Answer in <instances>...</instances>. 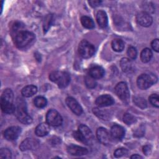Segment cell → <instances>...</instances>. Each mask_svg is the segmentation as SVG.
<instances>
[{
    "instance_id": "32",
    "label": "cell",
    "mask_w": 159,
    "mask_h": 159,
    "mask_svg": "<svg viewBox=\"0 0 159 159\" xmlns=\"http://www.w3.org/2000/svg\"><path fill=\"white\" fill-rule=\"evenodd\" d=\"M149 101L151 104L156 107H159V101H158V96L157 94H152L149 97Z\"/></svg>"
},
{
    "instance_id": "11",
    "label": "cell",
    "mask_w": 159,
    "mask_h": 159,
    "mask_svg": "<svg viewBox=\"0 0 159 159\" xmlns=\"http://www.w3.org/2000/svg\"><path fill=\"white\" fill-rule=\"evenodd\" d=\"M66 103L71 111L78 116H80L83 112V109L78 102L72 97H68L66 99Z\"/></svg>"
},
{
    "instance_id": "18",
    "label": "cell",
    "mask_w": 159,
    "mask_h": 159,
    "mask_svg": "<svg viewBox=\"0 0 159 159\" xmlns=\"http://www.w3.org/2000/svg\"><path fill=\"white\" fill-rule=\"evenodd\" d=\"M96 20L98 25L102 28L107 27L108 24V19L107 14L104 11H99L96 14Z\"/></svg>"
},
{
    "instance_id": "31",
    "label": "cell",
    "mask_w": 159,
    "mask_h": 159,
    "mask_svg": "<svg viewBox=\"0 0 159 159\" xmlns=\"http://www.w3.org/2000/svg\"><path fill=\"white\" fill-rule=\"evenodd\" d=\"M127 54L128 55V57L132 60H134L136 58L137 55V51L136 50V48L132 46L129 47L127 48Z\"/></svg>"
},
{
    "instance_id": "34",
    "label": "cell",
    "mask_w": 159,
    "mask_h": 159,
    "mask_svg": "<svg viewBox=\"0 0 159 159\" xmlns=\"http://www.w3.org/2000/svg\"><path fill=\"white\" fill-rule=\"evenodd\" d=\"M0 157L2 158H11V151L7 148H1L0 150Z\"/></svg>"
},
{
    "instance_id": "13",
    "label": "cell",
    "mask_w": 159,
    "mask_h": 159,
    "mask_svg": "<svg viewBox=\"0 0 159 159\" xmlns=\"http://www.w3.org/2000/svg\"><path fill=\"white\" fill-rule=\"evenodd\" d=\"M79 132L83 138L86 144L88 145L89 143L93 139V135L90 129L84 124H81L78 127Z\"/></svg>"
},
{
    "instance_id": "33",
    "label": "cell",
    "mask_w": 159,
    "mask_h": 159,
    "mask_svg": "<svg viewBox=\"0 0 159 159\" xmlns=\"http://www.w3.org/2000/svg\"><path fill=\"white\" fill-rule=\"evenodd\" d=\"M127 153V150L124 148H117L115 150V152H114V155L115 157L116 158H119V157H121L124 155H125Z\"/></svg>"
},
{
    "instance_id": "35",
    "label": "cell",
    "mask_w": 159,
    "mask_h": 159,
    "mask_svg": "<svg viewBox=\"0 0 159 159\" xmlns=\"http://www.w3.org/2000/svg\"><path fill=\"white\" fill-rule=\"evenodd\" d=\"M151 46L152 48L157 52H158L159 51V40L158 39H154L152 40L151 43Z\"/></svg>"
},
{
    "instance_id": "36",
    "label": "cell",
    "mask_w": 159,
    "mask_h": 159,
    "mask_svg": "<svg viewBox=\"0 0 159 159\" xmlns=\"http://www.w3.org/2000/svg\"><path fill=\"white\" fill-rule=\"evenodd\" d=\"M152 151V147L150 145H145L143 147V152L146 155H150Z\"/></svg>"
},
{
    "instance_id": "38",
    "label": "cell",
    "mask_w": 159,
    "mask_h": 159,
    "mask_svg": "<svg viewBox=\"0 0 159 159\" xmlns=\"http://www.w3.org/2000/svg\"><path fill=\"white\" fill-rule=\"evenodd\" d=\"M130 158H142V157H141L140 155H137V154H135V155H133L130 157Z\"/></svg>"
},
{
    "instance_id": "10",
    "label": "cell",
    "mask_w": 159,
    "mask_h": 159,
    "mask_svg": "<svg viewBox=\"0 0 159 159\" xmlns=\"http://www.w3.org/2000/svg\"><path fill=\"white\" fill-rule=\"evenodd\" d=\"M21 133V128L19 126H12L6 129L4 132V137L7 140H14Z\"/></svg>"
},
{
    "instance_id": "27",
    "label": "cell",
    "mask_w": 159,
    "mask_h": 159,
    "mask_svg": "<svg viewBox=\"0 0 159 159\" xmlns=\"http://www.w3.org/2000/svg\"><path fill=\"white\" fill-rule=\"evenodd\" d=\"M34 104L37 107L43 108L46 106L47 104V99L43 96H37L34 99Z\"/></svg>"
},
{
    "instance_id": "6",
    "label": "cell",
    "mask_w": 159,
    "mask_h": 159,
    "mask_svg": "<svg viewBox=\"0 0 159 159\" xmlns=\"http://www.w3.org/2000/svg\"><path fill=\"white\" fill-rule=\"evenodd\" d=\"M157 78L156 76H151L147 74L140 75L137 80V84L140 89H147L149 88L153 83L157 82Z\"/></svg>"
},
{
    "instance_id": "17",
    "label": "cell",
    "mask_w": 159,
    "mask_h": 159,
    "mask_svg": "<svg viewBox=\"0 0 159 159\" xmlns=\"http://www.w3.org/2000/svg\"><path fill=\"white\" fill-rule=\"evenodd\" d=\"M37 145L38 142L36 140L32 139H26L20 143L19 148L22 151H26L34 149Z\"/></svg>"
},
{
    "instance_id": "21",
    "label": "cell",
    "mask_w": 159,
    "mask_h": 159,
    "mask_svg": "<svg viewBox=\"0 0 159 159\" xmlns=\"http://www.w3.org/2000/svg\"><path fill=\"white\" fill-rule=\"evenodd\" d=\"M37 91V88L34 85H28L22 88L21 93L24 97H30L34 95Z\"/></svg>"
},
{
    "instance_id": "24",
    "label": "cell",
    "mask_w": 159,
    "mask_h": 159,
    "mask_svg": "<svg viewBox=\"0 0 159 159\" xmlns=\"http://www.w3.org/2000/svg\"><path fill=\"white\" fill-rule=\"evenodd\" d=\"M111 46L112 49L117 52H121L124 48V43L120 39H114L112 41Z\"/></svg>"
},
{
    "instance_id": "30",
    "label": "cell",
    "mask_w": 159,
    "mask_h": 159,
    "mask_svg": "<svg viewBox=\"0 0 159 159\" xmlns=\"http://www.w3.org/2000/svg\"><path fill=\"white\" fill-rule=\"evenodd\" d=\"M134 102L136 106L140 108H145L147 107V102L145 99L141 97H135L134 98Z\"/></svg>"
},
{
    "instance_id": "2",
    "label": "cell",
    "mask_w": 159,
    "mask_h": 159,
    "mask_svg": "<svg viewBox=\"0 0 159 159\" xmlns=\"http://www.w3.org/2000/svg\"><path fill=\"white\" fill-rule=\"evenodd\" d=\"M35 39V35L33 33L23 30L19 32L14 38V43L19 48H24L31 44Z\"/></svg>"
},
{
    "instance_id": "25",
    "label": "cell",
    "mask_w": 159,
    "mask_h": 159,
    "mask_svg": "<svg viewBox=\"0 0 159 159\" xmlns=\"http://www.w3.org/2000/svg\"><path fill=\"white\" fill-rule=\"evenodd\" d=\"M23 30H24L23 24H22L20 22H16L12 25L11 30V33L13 38H14L16 35H17L19 32H20L21 31H23Z\"/></svg>"
},
{
    "instance_id": "12",
    "label": "cell",
    "mask_w": 159,
    "mask_h": 159,
    "mask_svg": "<svg viewBox=\"0 0 159 159\" xmlns=\"http://www.w3.org/2000/svg\"><path fill=\"white\" fill-rule=\"evenodd\" d=\"M96 136L98 140L104 145L109 144L111 142V135L104 127H99L96 130Z\"/></svg>"
},
{
    "instance_id": "16",
    "label": "cell",
    "mask_w": 159,
    "mask_h": 159,
    "mask_svg": "<svg viewBox=\"0 0 159 159\" xmlns=\"http://www.w3.org/2000/svg\"><path fill=\"white\" fill-rule=\"evenodd\" d=\"M110 135L114 139L121 140L124 137L125 130L122 126L115 124L111 129Z\"/></svg>"
},
{
    "instance_id": "14",
    "label": "cell",
    "mask_w": 159,
    "mask_h": 159,
    "mask_svg": "<svg viewBox=\"0 0 159 159\" xmlns=\"http://www.w3.org/2000/svg\"><path fill=\"white\" fill-rule=\"evenodd\" d=\"M67 152L69 154L75 156L84 155L88 153L87 148L73 144H71L67 147Z\"/></svg>"
},
{
    "instance_id": "1",
    "label": "cell",
    "mask_w": 159,
    "mask_h": 159,
    "mask_svg": "<svg viewBox=\"0 0 159 159\" xmlns=\"http://www.w3.org/2000/svg\"><path fill=\"white\" fill-rule=\"evenodd\" d=\"M13 93L11 89H6L2 93L1 97V107L3 112L12 114L16 111L13 104Z\"/></svg>"
},
{
    "instance_id": "7",
    "label": "cell",
    "mask_w": 159,
    "mask_h": 159,
    "mask_svg": "<svg viewBox=\"0 0 159 159\" xmlns=\"http://www.w3.org/2000/svg\"><path fill=\"white\" fill-rule=\"evenodd\" d=\"M46 120L48 124L55 127L61 125L63 122V119L60 113L53 109L47 112L46 114Z\"/></svg>"
},
{
    "instance_id": "4",
    "label": "cell",
    "mask_w": 159,
    "mask_h": 159,
    "mask_svg": "<svg viewBox=\"0 0 159 159\" xmlns=\"http://www.w3.org/2000/svg\"><path fill=\"white\" fill-rule=\"evenodd\" d=\"M17 104L16 116L18 120L24 124H30L32 122V119L27 112L25 102L20 99L17 100Z\"/></svg>"
},
{
    "instance_id": "37",
    "label": "cell",
    "mask_w": 159,
    "mask_h": 159,
    "mask_svg": "<svg viewBox=\"0 0 159 159\" xmlns=\"http://www.w3.org/2000/svg\"><path fill=\"white\" fill-rule=\"evenodd\" d=\"M88 2H89V4L91 5V6H92V7H96L98 6L101 3V1L91 0V1H89Z\"/></svg>"
},
{
    "instance_id": "5",
    "label": "cell",
    "mask_w": 159,
    "mask_h": 159,
    "mask_svg": "<svg viewBox=\"0 0 159 159\" xmlns=\"http://www.w3.org/2000/svg\"><path fill=\"white\" fill-rule=\"evenodd\" d=\"M78 52L83 58H89L94 55L95 52V47L86 40H83L79 43Z\"/></svg>"
},
{
    "instance_id": "22",
    "label": "cell",
    "mask_w": 159,
    "mask_h": 159,
    "mask_svg": "<svg viewBox=\"0 0 159 159\" xmlns=\"http://www.w3.org/2000/svg\"><path fill=\"white\" fill-rule=\"evenodd\" d=\"M120 65L122 71L124 72H130L132 70V63L129 58H122L120 61Z\"/></svg>"
},
{
    "instance_id": "8",
    "label": "cell",
    "mask_w": 159,
    "mask_h": 159,
    "mask_svg": "<svg viewBox=\"0 0 159 159\" xmlns=\"http://www.w3.org/2000/svg\"><path fill=\"white\" fill-rule=\"evenodd\" d=\"M115 92L117 96L123 101H126L129 98V91L125 82L119 83L115 87Z\"/></svg>"
},
{
    "instance_id": "3",
    "label": "cell",
    "mask_w": 159,
    "mask_h": 159,
    "mask_svg": "<svg viewBox=\"0 0 159 159\" xmlns=\"http://www.w3.org/2000/svg\"><path fill=\"white\" fill-rule=\"evenodd\" d=\"M49 79L61 88L66 87L70 82V76L65 71H53L50 73Z\"/></svg>"
},
{
    "instance_id": "20",
    "label": "cell",
    "mask_w": 159,
    "mask_h": 159,
    "mask_svg": "<svg viewBox=\"0 0 159 159\" xmlns=\"http://www.w3.org/2000/svg\"><path fill=\"white\" fill-rule=\"evenodd\" d=\"M50 132L49 124L47 123H41L39 124L35 130V134L39 137H43L47 135Z\"/></svg>"
},
{
    "instance_id": "29",
    "label": "cell",
    "mask_w": 159,
    "mask_h": 159,
    "mask_svg": "<svg viewBox=\"0 0 159 159\" xmlns=\"http://www.w3.org/2000/svg\"><path fill=\"white\" fill-rule=\"evenodd\" d=\"M84 82L86 86L89 88H94L96 86V82L95 79L91 77L89 75H87L84 78Z\"/></svg>"
},
{
    "instance_id": "19",
    "label": "cell",
    "mask_w": 159,
    "mask_h": 159,
    "mask_svg": "<svg viewBox=\"0 0 159 159\" xmlns=\"http://www.w3.org/2000/svg\"><path fill=\"white\" fill-rule=\"evenodd\" d=\"M104 75V69L99 66H95L91 68L89 70V75L94 79L101 78Z\"/></svg>"
},
{
    "instance_id": "28",
    "label": "cell",
    "mask_w": 159,
    "mask_h": 159,
    "mask_svg": "<svg viewBox=\"0 0 159 159\" xmlns=\"http://www.w3.org/2000/svg\"><path fill=\"white\" fill-rule=\"evenodd\" d=\"M123 120L126 124L130 125L134 123L136 121V119L135 117L131 114L125 113L123 116Z\"/></svg>"
},
{
    "instance_id": "23",
    "label": "cell",
    "mask_w": 159,
    "mask_h": 159,
    "mask_svg": "<svg viewBox=\"0 0 159 159\" xmlns=\"http://www.w3.org/2000/svg\"><path fill=\"white\" fill-rule=\"evenodd\" d=\"M152 52L148 48H145L142 50L140 53V59L142 62L147 63L150 61L152 57Z\"/></svg>"
},
{
    "instance_id": "26",
    "label": "cell",
    "mask_w": 159,
    "mask_h": 159,
    "mask_svg": "<svg viewBox=\"0 0 159 159\" xmlns=\"http://www.w3.org/2000/svg\"><path fill=\"white\" fill-rule=\"evenodd\" d=\"M81 22L83 26L86 29H93L94 27V23L93 20L88 16H83L81 18Z\"/></svg>"
},
{
    "instance_id": "9",
    "label": "cell",
    "mask_w": 159,
    "mask_h": 159,
    "mask_svg": "<svg viewBox=\"0 0 159 159\" xmlns=\"http://www.w3.org/2000/svg\"><path fill=\"white\" fill-rule=\"evenodd\" d=\"M136 20L138 24L143 27H149L152 25L153 22L152 16L145 11L138 13L136 16Z\"/></svg>"
},
{
    "instance_id": "15",
    "label": "cell",
    "mask_w": 159,
    "mask_h": 159,
    "mask_svg": "<svg viewBox=\"0 0 159 159\" xmlns=\"http://www.w3.org/2000/svg\"><path fill=\"white\" fill-rule=\"evenodd\" d=\"M114 101L113 98L108 94H103L98 97L96 99L95 103L99 107H106L111 106L114 104Z\"/></svg>"
}]
</instances>
